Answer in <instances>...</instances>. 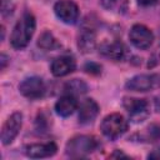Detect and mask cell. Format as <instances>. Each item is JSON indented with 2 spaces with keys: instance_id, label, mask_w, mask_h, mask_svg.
<instances>
[{
  "instance_id": "obj_1",
  "label": "cell",
  "mask_w": 160,
  "mask_h": 160,
  "mask_svg": "<svg viewBox=\"0 0 160 160\" xmlns=\"http://www.w3.org/2000/svg\"><path fill=\"white\" fill-rule=\"evenodd\" d=\"M35 26H36L35 16L29 11L24 12L22 16L16 21V24L12 29V32L10 36L11 46L16 50L25 49L29 45V42L35 32Z\"/></svg>"
},
{
  "instance_id": "obj_2",
  "label": "cell",
  "mask_w": 160,
  "mask_h": 160,
  "mask_svg": "<svg viewBox=\"0 0 160 160\" xmlns=\"http://www.w3.org/2000/svg\"><path fill=\"white\" fill-rule=\"evenodd\" d=\"M99 148V141L94 136L78 135L71 138L65 146V152L70 158H85Z\"/></svg>"
},
{
  "instance_id": "obj_3",
  "label": "cell",
  "mask_w": 160,
  "mask_h": 160,
  "mask_svg": "<svg viewBox=\"0 0 160 160\" xmlns=\"http://www.w3.org/2000/svg\"><path fill=\"white\" fill-rule=\"evenodd\" d=\"M100 130L104 134V136H106L110 140H115L128 130V121L121 114L114 112L106 115L102 119L100 124Z\"/></svg>"
},
{
  "instance_id": "obj_4",
  "label": "cell",
  "mask_w": 160,
  "mask_h": 160,
  "mask_svg": "<svg viewBox=\"0 0 160 160\" xmlns=\"http://www.w3.org/2000/svg\"><path fill=\"white\" fill-rule=\"evenodd\" d=\"M125 88L130 91H140V92L160 89V72L135 75L126 81Z\"/></svg>"
},
{
  "instance_id": "obj_5",
  "label": "cell",
  "mask_w": 160,
  "mask_h": 160,
  "mask_svg": "<svg viewBox=\"0 0 160 160\" xmlns=\"http://www.w3.org/2000/svg\"><path fill=\"white\" fill-rule=\"evenodd\" d=\"M19 91L24 98L29 100H38L44 96L46 91V86L41 78L29 76V78H25L19 84Z\"/></svg>"
},
{
  "instance_id": "obj_6",
  "label": "cell",
  "mask_w": 160,
  "mask_h": 160,
  "mask_svg": "<svg viewBox=\"0 0 160 160\" xmlns=\"http://www.w3.org/2000/svg\"><path fill=\"white\" fill-rule=\"evenodd\" d=\"M129 40L136 49L145 50L152 45L154 34L148 26H145L142 24H135L130 29Z\"/></svg>"
},
{
  "instance_id": "obj_7",
  "label": "cell",
  "mask_w": 160,
  "mask_h": 160,
  "mask_svg": "<svg viewBox=\"0 0 160 160\" xmlns=\"http://www.w3.org/2000/svg\"><path fill=\"white\" fill-rule=\"evenodd\" d=\"M22 126V114L19 111L12 112L6 121L4 122L2 128H1V142L2 145H9L11 144L15 138L18 136V134L20 132V129Z\"/></svg>"
},
{
  "instance_id": "obj_8",
  "label": "cell",
  "mask_w": 160,
  "mask_h": 160,
  "mask_svg": "<svg viewBox=\"0 0 160 160\" xmlns=\"http://www.w3.org/2000/svg\"><path fill=\"white\" fill-rule=\"evenodd\" d=\"M55 15L65 24L72 25L79 19V8L71 0H60L54 5Z\"/></svg>"
},
{
  "instance_id": "obj_9",
  "label": "cell",
  "mask_w": 160,
  "mask_h": 160,
  "mask_svg": "<svg viewBox=\"0 0 160 160\" xmlns=\"http://www.w3.org/2000/svg\"><path fill=\"white\" fill-rule=\"evenodd\" d=\"M58 146L55 142H41V144H30L24 148V154L31 159H44L55 155Z\"/></svg>"
},
{
  "instance_id": "obj_10",
  "label": "cell",
  "mask_w": 160,
  "mask_h": 160,
  "mask_svg": "<svg viewBox=\"0 0 160 160\" xmlns=\"http://www.w3.org/2000/svg\"><path fill=\"white\" fill-rule=\"evenodd\" d=\"M125 110L130 114V116L136 120L141 121L149 111V104L145 99H136V98H125L122 101Z\"/></svg>"
},
{
  "instance_id": "obj_11",
  "label": "cell",
  "mask_w": 160,
  "mask_h": 160,
  "mask_svg": "<svg viewBox=\"0 0 160 160\" xmlns=\"http://www.w3.org/2000/svg\"><path fill=\"white\" fill-rule=\"evenodd\" d=\"M76 68V62L71 56L64 55V56H59L56 58L50 66L51 74L56 78H61V76H66L69 74H71Z\"/></svg>"
},
{
  "instance_id": "obj_12",
  "label": "cell",
  "mask_w": 160,
  "mask_h": 160,
  "mask_svg": "<svg viewBox=\"0 0 160 160\" xmlns=\"http://www.w3.org/2000/svg\"><path fill=\"white\" fill-rule=\"evenodd\" d=\"M99 114V105L94 99H85L79 108V122L81 125L92 124Z\"/></svg>"
},
{
  "instance_id": "obj_13",
  "label": "cell",
  "mask_w": 160,
  "mask_h": 160,
  "mask_svg": "<svg viewBox=\"0 0 160 160\" xmlns=\"http://www.w3.org/2000/svg\"><path fill=\"white\" fill-rule=\"evenodd\" d=\"M78 109V101L74 95L65 94L55 102V111L58 115L66 118L70 116Z\"/></svg>"
},
{
  "instance_id": "obj_14",
  "label": "cell",
  "mask_w": 160,
  "mask_h": 160,
  "mask_svg": "<svg viewBox=\"0 0 160 160\" xmlns=\"http://www.w3.org/2000/svg\"><path fill=\"white\" fill-rule=\"evenodd\" d=\"M100 52L111 60L119 61L122 60L125 54H126V49L124 46L122 42L120 41H111V42H105L100 46Z\"/></svg>"
},
{
  "instance_id": "obj_15",
  "label": "cell",
  "mask_w": 160,
  "mask_h": 160,
  "mask_svg": "<svg viewBox=\"0 0 160 160\" xmlns=\"http://www.w3.org/2000/svg\"><path fill=\"white\" fill-rule=\"evenodd\" d=\"M96 36L91 29H84L78 36V48L84 54H90L95 50Z\"/></svg>"
},
{
  "instance_id": "obj_16",
  "label": "cell",
  "mask_w": 160,
  "mask_h": 160,
  "mask_svg": "<svg viewBox=\"0 0 160 160\" xmlns=\"http://www.w3.org/2000/svg\"><path fill=\"white\" fill-rule=\"evenodd\" d=\"M64 91L65 94H70V95H82L88 91V85L85 81L79 80V79H72L70 81H68L64 86Z\"/></svg>"
},
{
  "instance_id": "obj_17",
  "label": "cell",
  "mask_w": 160,
  "mask_h": 160,
  "mask_svg": "<svg viewBox=\"0 0 160 160\" xmlns=\"http://www.w3.org/2000/svg\"><path fill=\"white\" fill-rule=\"evenodd\" d=\"M38 46L42 50H52L59 46V42L50 31H44L38 39Z\"/></svg>"
},
{
  "instance_id": "obj_18",
  "label": "cell",
  "mask_w": 160,
  "mask_h": 160,
  "mask_svg": "<svg viewBox=\"0 0 160 160\" xmlns=\"http://www.w3.org/2000/svg\"><path fill=\"white\" fill-rule=\"evenodd\" d=\"M101 5L109 10L115 12H124L128 8V0H100Z\"/></svg>"
},
{
  "instance_id": "obj_19",
  "label": "cell",
  "mask_w": 160,
  "mask_h": 160,
  "mask_svg": "<svg viewBox=\"0 0 160 160\" xmlns=\"http://www.w3.org/2000/svg\"><path fill=\"white\" fill-rule=\"evenodd\" d=\"M12 11H14L12 0H1V15L6 18V16H10Z\"/></svg>"
},
{
  "instance_id": "obj_20",
  "label": "cell",
  "mask_w": 160,
  "mask_h": 160,
  "mask_svg": "<svg viewBox=\"0 0 160 160\" xmlns=\"http://www.w3.org/2000/svg\"><path fill=\"white\" fill-rule=\"evenodd\" d=\"M84 70H85L88 74L99 75V74L101 72V66H100L99 64H96V62L90 61V62H86V64L84 65Z\"/></svg>"
},
{
  "instance_id": "obj_21",
  "label": "cell",
  "mask_w": 160,
  "mask_h": 160,
  "mask_svg": "<svg viewBox=\"0 0 160 160\" xmlns=\"http://www.w3.org/2000/svg\"><path fill=\"white\" fill-rule=\"evenodd\" d=\"M149 159H160V148H156L154 149L149 155H148Z\"/></svg>"
},
{
  "instance_id": "obj_22",
  "label": "cell",
  "mask_w": 160,
  "mask_h": 160,
  "mask_svg": "<svg viewBox=\"0 0 160 160\" xmlns=\"http://www.w3.org/2000/svg\"><path fill=\"white\" fill-rule=\"evenodd\" d=\"M8 56L5 55V54H1V56H0V62H1V70H4L5 68H6V64H8Z\"/></svg>"
},
{
  "instance_id": "obj_23",
  "label": "cell",
  "mask_w": 160,
  "mask_h": 160,
  "mask_svg": "<svg viewBox=\"0 0 160 160\" xmlns=\"http://www.w3.org/2000/svg\"><path fill=\"white\" fill-rule=\"evenodd\" d=\"M138 2L140 5H144V6H148V5H152L156 2V0H138Z\"/></svg>"
},
{
  "instance_id": "obj_24",
  "label": "cell",
  "mask_w": 160,
  "mask_h": 160,
  "mask_svg": "<svg viewBox=\"0 0 160 160\" xmlns=\"http://www.w3.org/2000/svg\"><path fill=\"white\" fill-rule=\"evenodd\" d=\"M110 158H128L124 152H121L120 150H115V152L114 154H111L110 155Z\"/></svg>"
}]
</instances>
